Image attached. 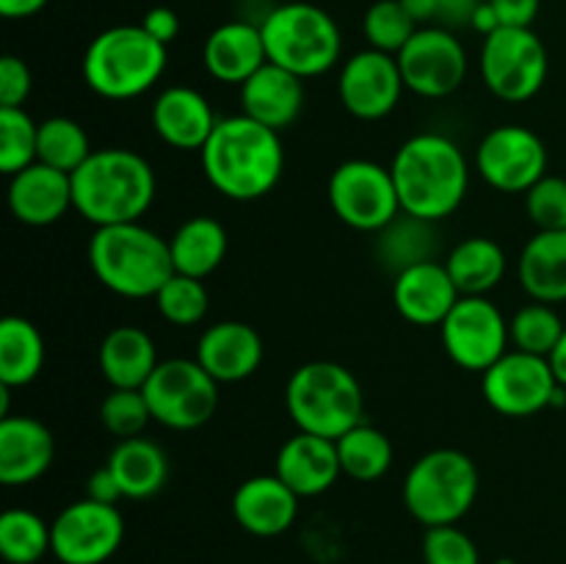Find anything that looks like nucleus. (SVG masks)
I'll return each mask as SVG.
<instances>
[{
    "label": "nucleus",
    "instance_id": "2",
    "mask_svg": "<svg viewBox=\"0 0 566 564\" xmlns=\"http://www.w3.org/2000/svg\"><path fill=\"white\" fill-rule=\"evenodd\" d=\"M390 171L401 199V213L429 224L457 213L468 197V158L442 133H418L407 138L392 158Z\"/></svg>",
    "mask_w": 566,
    "mask_h": 564
},
{
    "label": "nucleus",
    "instance_id": "26",
    "mask_svg": "<svg viewBox=\"0 0 566 564\" xmlns=\"http://www.w3.org/2000/svg\"><path fill=\"white\" fill-rule=\"evenodd\" d=\"M205 70L221 83H243L254 75L263 64H269L265 42L260 25L252 22H224L208 36L202 50Z\"/></svg>",
    "mask_w": 566,
    "mask_h": 564
},
{
    "label": "nucleus",
    "instance_id": "49",
    "mask_svg": "<svg viewBox=\"0 0 566 564\" xmlns=\"http://www.w3.org/2000/svg\"><path fill=\"white\" fill-rule=\"evenodd\" d=\"M470 28H475L479 33H484V36H490V33H495L497 28H501V20H497L495 9L490 6V0H484V3L475 9L473 20H470Z\"/></svg>",
    "mask_w": 566,
    "mask_h": 564
},
{
    "label": "nucleus",
    "instance_id": "36",
    "mask_svg": "<svg viewBox=\"0 0 566 564\" xmlns=\"http://www.w3.org/2000/svg\"><path fill=\"white\" fill-rule=\"evenodd\" d=\"M566 324L562 315L551 307V304H525L514 313L512 324H509V335L517 352L536 354V357H547L556 352L558 341H562Z\"/></svg>",
    "mask_w": 566,
    "mask_h": 564
},
{
    "label": "nucleus",
    "instance_id": "29",
    "mask_svg": "<svg viewBox=\"0 0 566 564\" xmlns=\"http://www.w3.org/2000/svg\"><path fill=\"white\" fill-rule=\"evenodd\" d=\"M105 464L119 481L122 495L130 501L153 498L155 492L164 490L166 479H169V459H166L164 448L142 435L116 442Z\"/></svg>",
    "mask_w": 566,
    "mask_h": 564
},
{
    "label": "nucleus",
    "instance_id": "4",
    "mask_svg": "<svg viewBox=\"0 0 566 564\" xmlns=\"http://www.w3.org/2000/svg\"><path fill=\"white\" fill-rule=\"evenodd\" d=\"M88 263L111 293L125 299H155L175 276L169 241L142 221L97 227L88 241Z\"/></svg>",
    "mask_w": 566,
    "mask_h": 564
},
{
    "label": "nucleus",
    "instance_id": "18",
    "mask_svg": "<svg viewBox=\"0 0 566 564\" xmlns=\"http://www.w3.org/2000/svg\"><path fill=\"white\" fill-rule=\"evenodd\" d=\"M462 299L457 282L448 274L446 263L423 260L407 265L392 282V304L398 315L415 326H440L457 302Z\"/></svg>",
    "mask_w": 566,
    "mask_h": 564
},
{
    "label": "nucleus",
    "instance_id": "37",
    "mask_svg": "<svg viewBox=\"0 0 566 564\" xmlns=\"http://www.w3.org/2000/svg\"><path fill=\"white\" fill-rule=\"evenodd\" d=\"M39 158V122L22 108H0V171L14 177Z\"/></svg>",
    "mask_w": 566,
    "mask_h": 564
},
{
    "label": "nucleus",
    "instance_id": "14",
    "mask_svg": "<svg viewBox=\"0 0 566 564\" xmlns=\"http://www.w3.org/2000/svg\"><path fill=\"white\" fill-rule=\"evenodd\" d=\"M50 525L53 556L61 564H105L125 540V518L119 509L92 498L61 509Z\"/></svg>",
    "mask_w": 566,
    "mask_h": 564
},
{
    "label": "nucleus",
    "instance_id": "34",
    "mask_svg": "<svg viewBox=\"0 0 566 564\" xmlns=\"http://www.w3.org/2000/svg\"><path fill=\"white\" fill-rule=\"evenodd\" d=\"M0 553L9 564H36L53 553V525L31 509H9L0 518Z\"/></svg>",
    "mask_w": 566,
    "mask_h": 564
},
{
    "label": "nucleus",
    "instance_id": "46",
    "mask_svg": "<svg viewBox=\"0 0 566 564\" xmlns=\"http://www.w3.org/2000/svg\"><path fill=\"white\" fill-rule=\"evenodd\" d=\"M484 3V0H434V22H440V28H459L470 25L475 9Z\"/></svg>",
    "mask_w": 566,
    "mask_h": 564
},
{
    "label": "nucleus",
    "instance_id": "38",
    "mask_svg": "<svg viewBox=\"0 0 566 564\" xmlns=\"http://www.w3.org/2000/svg\"><path fill=\"white\" fill-rule=\"evenodd\" d=\"M418 22L407 14L401 0H376L368 11H365L363 31L365 39L374 50L381 53L398 55L407 48L409 39L418 33Z\"/></svg>",
    "mask_w": 566,
    "mask_h": 564
},
{
    "label": "nucleus",
    "instance_id": "33",
    "mask_svg": "<svg viewBox=\"0 0 566 564\" xmlns=\"http://www.w3.org/2000/svg\"><path fill=\"white\" fill-rule=\"evenodd\" d=\"M335 442L343 473L352 476L354 481H376L390 470L392 442L385 431L359 424L343 437H337Z\"/></svg>",
    "mask_w": 566,
    "mask_h": 564
},
{
    "label": "nucleus",
    "instance_id": "12",
    "mask_svg": "<svg viewBox=\"0 0 566 564\" xmlns=\"http://www.w3.org/2000/svg\"><path fill=\"white\" fill-rule=\"evenodd\" d=\"M558 379L547 357L512 348L484 370L481 390L495 412L509 418H531L553 404Z\"/></svg>",
    "mask_w": 566,
    "mask_h": 564
},
{
    "label": "nucleus",
    "instance_id": "52",
    "mask_svg": "<svg viewBox=\"0 0 566 564\" xmlns=\"http://www.w3.org/2000/svg\"><path fill=\"white\" fill-rule=\"evenodd\" d=\"M495 564H517V562H514V558H497Z\"/></svg>",
    "mask_w": 566,
    "mask_h": 564
},
{
    "label": "nucleus",
    "instance_id": "47",
    "mask_svg": "<svg viewBox=\"0 0 566 564\" xmlns=\"http://www.w3.org/2000/svg\"><path fill=\"white\" fill-rule=\"evenodd\" d=\"M86 498H92V501H99V503H114V506L125 498L122 495L119 481H116V476L111 473L108 464H103V468L94 470V473L88 476Z\"/></svg>",
    "mask_w": 566,
    "mask_h": 564
},
{
    "label": "nucleus",
    "instance_id": "40",
    "mask_svg": "<svg viewBox=\"0 0 566 564\" xmlns=\"http://www.w3.org/2000/svg\"><path fill=\"white\" fill-rule=\"evenodd\" d=\"M99 420H103V426L111 435L127 440V437L142 435L144 426L153 420V409H149L144 390L111 387V393L99 404Z\"/></svg>",
    "mask_w": 566,
    "mask_h": 564
},
{
    "label": "nucleus",
    "instance_id": "53",
    "mask_svg": "<svg viewBox=\"0 0 566 564\" xmlns=\"http://www.w3.org/2000/svg\"><path fill=\"white\" fill-rule=\"evenodd\" d=\"M401 564H403V562H401Z\"/></svg>",
    "mask_w": 566,
    "mask_h": 564
},
{
    "label": "nucleus",
    "instance_id": "45",
    "mask_svg": "<svg viewBox=\"0 0 566 564\" xmlns=\"http://www.w3.org/2000/svg\"><path fill=\"white\" fill-rule=\"evenodd\" d=\"M142 28L149 36L158 39L160 44L169 48V44L180 36V17H177V11L169 9V6H155V9H149L147 14H144Z\"/></svg>",
    "mask_w": 566,
    "mask_h": 564
},
{
    "label": "nucleus",
    "instance_id": "5",
    "mask_svg": "<svg viewBox=\"0 0 566 564\" xmlns=\"http://www.w3.org/2000/svg\"><path fill=\"white\" fill-rule=\"evenodd\" d=\"M169 48L142 25H114L97 33L83 55V81L105 100L147 94L166 72Z\"/></svg>",
    "mask_w": 566,
    "mask_h": 564
},
{
    "label": "nucleus",
    "instance_id": "27",
    "mask_svg": "<svg viewBox=\"0 0 566 564\" xmlns=\"http://www.w3.org/2000/svg\"><path fill=\"white\" fill-rule=\"evenodd\" d=\"M158 363L155 341L138 326H116L99 343V370L111 387L142 390Z\"/></svg>",
    "mask_w": 566,
    "mask_h": 564
},
{
    "label": "nucleus",
    "instance_id": "19",
    "mask_svg": "<svg viewBox=\"0 0 566 564\" xmlns=\"http://www.w3.org/2000/svg\"><path fill=\"white\" fill-rule=\"evenodd\" d=\"M55 459V440L42 420L31 415L0 418V481L25 487L42 479Z\"/></svg>",
    "mask_w": 566,
    "mask_h": 564
},
{
    "label": "nucleus",
    "instance_id": "30",
    "mask_svg": "<svg viewBox=\"0 0 566 564\" xmlns=\"http://www.w3.org/2000/svg\"><path fill=\"white\" fill-rule=\"evenodd\" d=\"M171 263L177 274L205 280L227 258V230L213 216H193L182 221L169 238Z\"/></svg>",
    "mask_w": 566,
    "mask_h": 564
},
{
    "label": "nucleus",
    "instance_id": "48",
    "mask_svg": "<svg viewBox=\"0 0 566 564\" xmlns=\"http://www.w3.org/2000/svg\"><path fill=\"white\" fill-rule=\"evenodd\" d=\"M50 0H0V14L6 20H28V17L39 14Z\"/></svg>",
    "mask_w": 566,
    "mask_h": 564
},
{
    "label": "nucleus",
    "instance_id": "50",
    "mask_svg": "<svg viewBox=\"0 0 566 564\" xmlns=\"http://www.w3.org/2000/svg\"><path fill=\"white\" fill-rule=\"evenodd\" d=\"M401 6L407 9V14L418 22L420 28H426L429 22H434V0H401Z\"/></svg>",
    "mask_w": 566,
    "mask_h": 564
},
{
    "label": "nucleus",
    "instance_id": "21",
    "mask_svg": "<svg viewBox=\"0 0 566 564\" xmlns=\"http://www.w3.org/2000/svg\"><path fill=\"white\" fill-rule=\"evenodd\" d=\"M75 208L72 202V175L48 164H31L17 171L9 182V210L28 227H50Z\"/></svg>",
    "mask_w": 566,
    "mask_h": 564
},
{
    "label": "nucleus",
    "instance_id": "13",
    "mask_svg": "<svg viewBox=\"0 0 566 564\" xmlns=\"http://www.w3.org/2000/svg\"><path fill=\"white\" fill-rule=\"evenodd\" d=\"M448 357L464 370L495 365L509 352V321L486 296H462L440 324Z\"/></svg>",
    "mask_w": 566,
    "mask_h": 564
},
{
    "label": "nucleus",
    "instance_id": "35",
    "mask_svg": "<svg viewBox=\"0 0 566 564\" xmlns=\"http://www.w3.org/2000/svg\"><path fill=\"white\" fill-rule=\"evenodd\" d=\"M92 153V142L81 122L70 119V116H50V119L39 122V164L72 175L86 164Z\"/></svg>",
    "mask_w": 566,
    "mask_h": 564
},
{
    "label": "nucleus",
    "instance_id": "17",
    "mask_svg": "<svg viewBox=\"0 0 566 564\" xmlns=\"http://www.w3.org/2000/svg\"><path fill=\"white\" fill-rule=\"evenodd\" d=\"M403 77L398 59L381 50H359L343 64L337 92L343 108L365 122L385 119L392 114L403 94Z\"/></svg>",
    "mask_w": 566,
    "mask_h": 564
},
{
    "label": "nucleus",
    "instance_id": "41",
    "mask_svg": "<svg viewBox=\"0 0 566 564\" xmlns=\"http://www.w3.org/2000/svg\"><path fill=\"white\" fill-rule=\"evenodd\" d=\"M525 210L539 232L566 230V180L545 175L534 188L525 191Z\"/></svg>",
    "mask_w": 566,
    "mask_h": 564
},
{
    "label": "nucleus",
    "instance_id": "44",
    "mask_svg": "<svg viewBox=\"0 0 566 564\" xmlns=\"http://www.w3.org/2000/svg\"><path fill=\"white\" fill-rule=\"evenodd\" d=\"M501 28H531L539 14L542 0H490Z\"/></svg>",
    "mask_w": 566,
    "mask_h": 564
},
{
    "label": "nucleus",
    "instance_id": "1",
    "mask_svg": "<svg viewBox=\"0 0 566 564\" xmlns=\"http://www.w3.org/2000/svg\"><path fill=\"white\" fill-rule=\"evenodd\" d=\"M202 169L210 186L235 202H254L274 191L285 169L280 133L247 114L219 119L202 147Z\"/></svg>",
    "mask_w": 566,
    "mask_h": 564
},
{
    "label": "nucleus",
    "instance_id": "32",
    "mask_svg": "<svg viewBox=\"0 0 566 564\" xmlns=\"http://www.w3.org/2000/svg\"><path fill=\"white\" fill-rule=\"evenodd\" d=\"M44 368V337L22 315L0 321V385L25 387Z\"/></svg>",
    "mask_w": 566,
    "mask_h": 564
},
{
    "label": "nucleus",
    "instance_id": "43",
    "mask_svg": "<svg viewBox=\"0 0 566 564\" xmlns=\"http://www.w3.org/2000/svg\"><path fill=\"white\" fill-rule=\"evenodd\" d=\"M33 88L31 70L17 55L0 59V108H22Z\"/></svg>",
    "mask_w": 566,
    "mask_h": 564
},
{
    "label": "nucleus",
    "instance_id": "11",
    "mask_svg": "<svg viewBox=\"0 0 566 564\" xmlns=\"http://www.w3.org/2000/svg\"><path fill=\"white\" fill-rule=\"evenodd\" d=\"M547 50L531 28H497L484 36L481 75L486 88L506 103L536 97L547 81Z\"/></svg>",
    "mask_w": 566,
    "mask_h": 564
},
{
    "label": "nucleus",
    "instance_id": "42",
    "mask_svg": "<svg viewBox=\"0 0 566 564\" xmlns=\"http://www.w3.org/2000/svg\"><path fill=\"white\" fill-rule=\"evenodd\" d=\"M423 564H481L479 547L459 525H434L423 536Z\"/></svg>",
    "mask_w": 566,
    "mask_h": 564
},
{
    "label": "nucleus",
    "instance_id": "23",
    "mask_svg": "<svg viewBox=\"0 0 566 564\" xmlns=\"http://www.w3.org/2000/svg\"><path fill=\"white\" fill-rule=\"evenodd\" d=\"M276 476L296 492L298 498H313L329 490L340 479V453L329 437L298 431L276 453Z\"/></svg>",
    "mask_w": 566,
    "mask_h": 564
},
{
    "label": "nucleus",
    "instance_id": "22",
    "mask_svg": "<svg viewBox=\"0 0 566 564\" xmlns=\"http://www.w3.org/2000/svg\"><path fill=\"white\" fill-rule=\"evenodd\" d=\"M298 495L280 479L271 476H252L243 481L232 495V518L252 536H280L296 523Z\"/></svg>",
    "mask_w": 566,
    "mask_h": 564
},
{
    "label": "nucleus",
    "instance_id": "24",
    "mask_svg": "<svg viewBox=\"0 0 566 564\" xmlns=\"http://www.w3.org/2000/svg\"><path fill=\"white\" fill-rule=\"evenodd\" d=\"M216 119L208 97L191 86H169L153 105V127L169 147L199 149L213 136Z\"/></svg>",
    "mask_w": 566,
    "mask_h": 564
},
{
    "label": "nucleus",
    "instance_id": "9",
    "mask_svg": "<svg viewBox=\"0 0 566 564\" xmlns=\"http://www.w3.org/2000/svg\"><path fill=\"white\" fill-rule=\"evenodd\" d=\"M142 390L153 409V420L166 429H199L219 409V382L199 365V359H164Z\"/></svg>",
    "mask_w": 566,
    "mask_h": 564
},
{
    "label": "nucleus",
    "instance_id": "31",
    "mask_svg": "<svg viewBox=\"0 0 566 564\" xmlns=\"http://www.w3.org/2000/svg\"><path fill=\"white\" fill-rule=\"evenodd\" d=\"M446 269L462 296H486L506 276V252L492 238H464L446 258Z\"/></svg>",
    "mask_w": 566,
    "mask_h": 564
},
{
    "label": "nucleus",
    "instance_id": "3",
    "mask_svg": "<svg viewBox=\"0 0 566 564\" xmlns=\"http://www.w3.org/2000/svg\"><path fill=\"white\" fill-rule=\"evenodd\" d=\"M153 199L155 171L147 158L133 149H94L86 164L72 171V202L94 227L138 221Z\"/></svg>",
    "mask_w": 566,
    "mask_h": 564
},
{
    "label": "nucleus",
    "instance_id": "51",
    "mask_svg": "<svg viewBox=\"0 0 566 564\" xmlns=\"http://www.w3.org/2000/svg\"><path fill=\"white\" fill-rule=\"evenodd\" d=\"M551 365H553V374H556L558 385L566 387V330H564L562 341H558L556 352L551 354Z\"/></svg>",
    "mask_w": 566,
    "mask_h": 564
},
{
    "label": "nucleus",
    "instance_id": "25",
    "mask_svg": "<svg viewBox=\"0 0 566 564\" xmlns=\"http://www.w3.org/2000/svg\"><path fill=\"white\" fill-rule=\"evenodd\" d=\"M302 81L304 77L293 75V72L269 61L241 86L243 114L276 133L285 130L298 119L304 108Z\"/></svg>",
    "mask_w": 566,
    "mask_h": 564
},
{
    "label": "nucleus",
    "instance_id": "10",
    "mask_svg": "<svg viewBox=\"0 0 566 564\" xmlns=\"http://www.w3.org/2000/svg\"><path fill=\"white\" fill-rule=\"evenodd\" d=\"M329 205L343 224L359 232H381L401 213L396 180L387 166L354 158L329 177Z\"/></svg>",
    "mask_w": 566,
    "mask_h": 564
},
{
    "label": "nucleus",
    "instance_id": "20",
    "mask_svg": "<svg viewBox=\"0 0 566 564\" xmlns=\"http://www.w3.org/2000/svg\"><path fill=\"white\" fill-rule=\"evenodd\" d=\"M263 337L243 321L208 326L197 343V359L219 385L243 382L263 363Z\"/></svg>",
    "mask_w": 566,
    "mask_h": 564
},
{
    "label": "nucleus",
    "instance_id": "8",
    "mask_svg": "<svg viewBox=\"0 0 566 564\" xmlns=\"http://www.w3.org/2000/svg\"><path fill=\"white\" fill-rule=\"evenodd\" d=\"M479 498V468L459 448H434L409 468L403 503L426 529L457 525Z\"/></svg>",
    "mask_w": 566,
    "mask_h": 564
},
{
    "label": "nucleus",
    "instance_id": "39",
    "mask_svg": "<svg viewBox=\"0 0 566 564\" xmlns=\"http://www.w3.org/2000/svg\"><path fill=\"white\" fill-rule=\"evenodd\" d=\"M155 304H158V313L164 315L169 324L193 326L208 315L210 299L202 280L177 274L175 271V276L155 293Z\"/></svg>",
    "mask_w": 566,
    "mask_h": 564
},
{
    "label": "nucleus",
    "instance_id": "6",
    "mask_svg": "<svg viewBox=\"0 0 566 564\" xmlns=\"http://www.w3.org/2000/svg\"><path fill=\"white\" fill-rule=\"evenodd\" d=\"M287 415L298 431L337 440L363 424V387L348 368L332 359H313L293 370L285 387Z\"/></svg>",
    "mask_w": 566,
    "mask_h": 564
},
{
    "label": "nucleus",
    "instance_id": "16",
    "mask_svg": "<svg viewBox=\"0 0 566 564\" xmlns=\"http://www.w3.org/2000/svg\"><path fill=\"white\" fill-rule=\"evenodd\" d=\"M475 169L497 191L525 194L547 175L545 142L531 127L501 125L481 138Z\"/></svg>",
    "mask_w": 566,
    "mask_h": 564
},
{
    "label": "nucleus",
    "instance_id": "15",
    "mask_svg": "<svg viewBox=\"0 0 566 564\" xmlns=\"http://www.w3.org/2000/svg\"><path fill=\"white\" fill-rule=\"evenodd\" d=\"M403 86L420 97L440 100L457 92L468 77L464 44L448 28H418L407 48L396 55Z\"/></svg>",
    "mask_w": 566,
    "mask_h": 564
},
{
    "label": "nucleus",
    "instance_id": "7",
    "mask_svg": "<svg viewBox=\"0 0 566 564\" xmlns=\"http://www.w3.org/2000/svg\"><path fill=\"white\" fill-rule=\"evenodd\" d=\"M265 55L271 64L298 77H318L337 64L343 36L337 22L321 6H276L260 22Z\"/></svg>",
    "mask_w": 566,
    "mask_h": 564
},
{
    "label": "nucleus",
    "instance_id": "28",
    "mask_svg": "<svg viewBox=\"0 0 566 564\" xmlns=\"http://www.w3.org/2000/svg\"><path fill=\"white\" fill-rule=\"evenodd\" d=\"M517 276L534 302H566V230L536 232L520 252Z\"/></svg>",
    "mask_w": 566,
    "mask_h": 564
}]
</instances>
